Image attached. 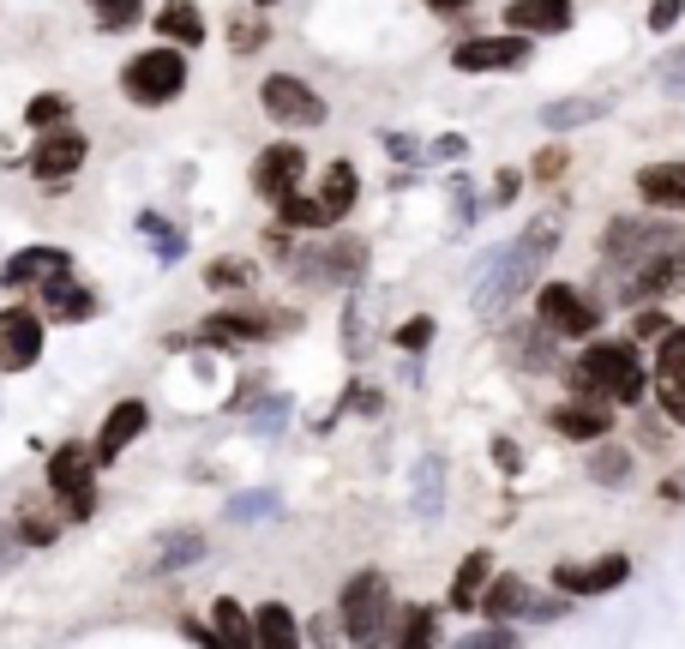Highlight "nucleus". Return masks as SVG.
<instances>
[{
    "label": "nucleus",
    "instance_id": "obj_1",
    "mask_svg": "<svg viewBox=\"0 0 685 649\" xmlns=\"http://www.w3.org/2000/svg\"><path fill=\"white\" fill-rule=\"evenodd\" d=\"M602 264L625 301H662L685 289V229L667 217H619L607 223Z\"/></svg>",
    "mask_w": 685,
    "mask_h": 649
},
{
    "label": "nucleus",
    "instance_id": "obj_2",
    "mask_svg": "<svg viewBox=\"0 0 685 649\" xmlns=\"http://www.w3.org/2000/svg\"><path fill=\"white\" fill-rule=\"evenodd\" d=\"M559 247V217H535V223L517 234L512 247H499V259L482 271V283H475V313H505V307L517 301V294H529L535 283H542L547 259H554Z\"/></svg>",
    "mask_w": 685,
    "mask_h": 649
},
{
    "label": "nucleus",
    "instance_id": "obj_3",
    "mask_svg": "<svg viewBox=\"0 0 685 649\" xmlns=\"http://www.w3.org/2000/svg\"><path fill=\"white\" fill-rule=\"evenodd\" d=\"M337 619H343L349 649H385L391 619H397V601H391L385 571H355V578L343 583V596H337Z\"/></svg>",
    "mask_w": 685,
    "mask_h": 649
},
{
    "label": "nucleus",
    "instance_id": "obj_4",
    "mask_svg": "<svg viewBox=\"0 0 685 649\" xmlns=\"http://www.w3.org/2000/svg\"><path fill=\"white\" fill-rule=\"evenodd\" d=\"M577 397H607V403H644V361L632 343H595L584 349L572 373Z\"/></svg>",
    "mask_w": 685,
    "mask_h": 649
},
{
    "label": "nucleus",
    "instance_id": "obj_5",
    "mask_svg": "<svg viewBox=\"0 0 685 649\" xmlns=\"http://www.w3.org/2000/svg\"><path fill=\"white\" fill-rule=\"evenodd\" d=\"M121 91L139 102V109H162V102H175L187 91V54L175 49V42L132 54V61L121 67Z\"/></svg>",
    "mask_w": 685,
    "mask_h": 649
},
{
    "label": "nucleus",
    "instance_id": "obj_6",
    "mask_svg": "<svg viewBox=\"0 0 685 649\" xmlns=\"http://www.w3.org/2000/svg\"><path fill=\"white\" fill-rule=\"evenodd\" d=\"M49 493L67 499V518L97 511V451L91 446H54L49 451Z\"/></svg>",
    "mask_w": 685,
    "mask_h": 649
},
{
    "label": "nucleus",
    "instance_id": "obj_7",
    "mask_svg": "<svg viewBox=\"0 0 685 649\" xmlns=\"http://www.w3.org/2000/svg\"><path fill=\"white\" fill-rule=\"evenodd\" d=\"M259 109L271 114L277 127H325V97L312 91L307 79H295V72H271V79L259 84Z\"/></svg>",
    "mask_w": 685,
    "mask_h": 649
},
{
    "label": "nucleus",
    "instance_id": "obj_8",
    "mask_svg": "<svg viewBox=\"0 0 685 649\" xmlns=\"http://www.w3.org/2000/svg\"><path fill=\"white\" fill-rule=\"evenodd\" d=\"M535 319H542L554 337H595L602 301H589V294L572 289V283H547L542 294H535Z\"/></svg>",
    "mask_w": 685,
    "mask_h": 649
},
{
    "label": "nucleus",
    "instance_id": "obj_9",
    "mask_svg": "<svg viewBox=\"0 0 685 649\" xmlns=\"http://www.w3.org/2000/svg\"><path fill=\"white\" fill-rule=\"evenodd\" d=\"M42 361V313L31 301L0 307V373H31Z\"/></svg>",
    "mask_w": 685,
    "mask_h": 649
},
{
    "label": "nucleus",
    "instance_id": "obj_10",
    "mask_svg": "<svg viewBox=\"0 0 685 649\" xmlns=\"http://www.w3.org/2000/svg\"><path fill=\"white\" fill-rule=\"evenodd\" d=\"M535 61V42L505 31V37H469L451 49V67L457 72H524Z\"/></svg>",
    "mask_w": 685,
    "mask_h": 649
},
{
    "label": "nucleus",
    "instance_id": "obj_11",
    "mask_svg": "<svg viewBox=\"0 0 685 649\" xmlns=\"http://www.w3.org/2000/svg\"><path fill=\"white\" fill-rule=\"evenodd\" d=\"M655 403L674 427H685V324H667L655 343Z\"/></svg>",
    "mask_w": 685,
    "mask_h": 649
},
{
    "label": "nucleus",
    "instance_id": "obj_12",
    "mask_svg": "<svg viewBox=\"0 0 685 649\" xmlns=\"http://www.w3.org/2000/svg\"><path fill=\"white\" fill-rule=\"evenodd\" d=\"M301 174H307V151H301V144H289V139H282V144H265L259 162H252V187H259L271 204L289 199L295 187H301Z\"/></svg>",
    "mask_w": 685,
    "mask_h": 649
},
{
    "label": "nucleus",
    "instance_id": "obj_13",
    "mask_svg": "<svg viewBox=\"0 0 685 649\" xmlns=\"http://www.w3.org/2000/svg\"><path fill=\"white\" fill-rule=\"evenodd\" d=\"M289 313H252V307H222V313L205 319V337L211 343H259V337H277L289 331Z\"/></svg>",
    "mask_w": 685,
    "mask_h": 649
},
{
    "label": "nucleus",
    "instance_id": "obj_14",
    "mask_svg": "<svg viewBox=\"0 0 685 649\" xmlns=\"http://www.w3.org/2000/svg\"><path fill=\"white\" fill-rule=\"evenodd\" d=\"M187 638L199 649H259V638H252V613L241 608V601H229V596L211 608V631L187 619Z\"/></svg>",
    "mask_w": 685,
    "mask_h": 649
},
{
    "label": "nucleus",
    "instance_id": "obj_15",
    "mask_svg": "<svg viewBox=\"0 0 685 649\" xmlns=\"http://www.w3.org/2000/svg\"><path fill=\"white\" fill-rule=\"evenodd\" d=\"M572 24H577L572 0H512L505 7V31H517V37H559Z\"/></svg>",
    "mask_w": 685,
    "mask_h": 649
},
{
    "label": "nucleus",
    "instance_id": "obj_16",
    "mask_svg": "<svg viewBox=\"0 0 685 649\" xmlns=\"http://www.w3.org/2000/svg\"><path fill=\"white\" fill-rule=\"evenodd\" d=\"M625 578H632V559L607 553V559H595V566H559L554 589H565V596H607V589H619Z\"/></svg>",
    "mask_w": 685,
    "mask_h": 649
},
{
    "label": "nucleus",
    "instance_id": "obj_17",
    "mask_svg": "<svg viewBox=\"0 0 685 649\" xmlns=\"http://www.w3.org/2000/svg\"><path fill=\"white\" fill-rule=\"evenodd\" d=\"M85 157H91L85 132H72V127L67 132H42V144L31 151V174H37V181H67Z\"/></svg>",
    "mask_w": 685,
    "mask_h": 649
},
{
    "label": "nucleus",
    "instance_id": "obj_18",
    "mask_svg": "<svg viewBox=\"0 0 685 649\" xmlns=\"http://www.w3.org/2000/svg\"><path fill=\"white\" fill-rule=\"evenodd\" d=\"M547 427L565 439H607V427H614V403H595V397H577V403H554L547 409Z\"/></svg>",
    "mask_w": 685,
    "mask_h": 649
},
{
    "label": "nucleus",
    "instance_id": "obj_19",
    "mask_svg": "<svg viewBox=\"0 0 685 649\" xmlns=\"http://www.w3.org/2000/svg\"><path fill=\"white\" fill-rule=\"evenodd\" d=\"M145 427H151V409L139 403V397H127V403H115L109 409V421H102V433H97V463H115V457H121L132 439L145 433Z\"/></svg>",
    "mask_w": 685,
    "mask_h": 649
},
{
    "label": "nucleus",
    "instance_id": "obj_20",
    "mask_svg": "<svg viewBox=\"0 0 685 649\" xmlns=\"http://www.w3.org/2000/svg\"><path fill=\"white\" fill-rule=\"evenodd\" d=\"M61 271H72V253L67 247H24L19 259L0 271V283L7 289H24V283H49V277H61Z\"/></svg>",
    "mask_w": 685,
    "mask_h": 649
},
{
    "label": "nucleus",
    "instance_id": "obj_21",
    "mask_svg": "<svg viewBox=\"0 0 685 649\" xmlns=\"http://www.w3.org/2000/svg\"><path fill=\"white\" fill-rule=\"evenodd\" d=\"M637 193H644L655 211L685 217V162H649V169H637Z\"/></svg>",
    "mask_w": 685,
    "mask_h": 649
},
{
    "label": "nucleus",
    "instance_id": "obj_22",
    "mask_svg": "<svg viewBox=\"0 0 685 649\" xmlns=\"http://www.w3.org/2000/svg\"><path fill=\"white\" fill-rule=\"evenodd\" d=\"M301 271L319 277V283H355V277L367 271V247L361 241H331V247H319V259H307Z\"/></svg>",
    "mask_w": 685,
    "mask_h": 649
},
{
    "label": "nucleus",
    "instance_id": "obj_23",
    "mask_svg": "<svg viewBox=\"0 0 685 649\" xmlns=\"http://www.w3.org/2000/svg\"><path fill=\"white\" fill-rule=\"evenodd\" d=\"M325 204V223H343V217L355 211V199H361V174H355V162H331V169H325V181H319V193H312Z\"/></svg>",
    "mask_w": 685,
    "mask_h": 649
},
{
    "label": "nucleus",
    "instance_id": "obj_24",
    "mask_svg": "<svg viewBox=\"0 0 685 649\" xmlns=\"http://www.w3.org/2000/svg\"><path fill=\"white\" fill-rule=\"evenodd\" d=\"M529 596H535V589L517 578V571H499V578H487V589H482V601H475V608H487L505 626V619L529 613Z\"/></svg>",
    "mask_w": 685,
    "mask_h": 649
},
{
    "label": "nucleus",
    "instance_id": "obj_25",
    "mask_svg": "<svg viewBox=\"0 0 685 649\" xmlns=\"http://www.w3.org/2000/svg\"><path fill=\"white\" fill-rule=\"evenodd\" d=\"M37 301L49 307L54 319H91V313H97V294L79 289V283H67V271L49 277V283H37Z\"/></svg>",
    "mask_w": 685,
    "mask_h": 649
},
{
    "label": "nucleus",
    "instance_id": "obj_26",
    "mask_svg": "<svg viewBox=\"0 0 685 649\" xmlns=\"http://www.w3.org/2000/svg\"><path fill=\"white\" fill-rule=\"evenodd\" d=\"M252 638H259V649H301V626H295V613L282 601H265L252 613Z\"/></svg>",
    "mask_w": 685,
    "mask_h": 649
},
{
    "label": "nucleus",
    "instance_id": "obj_27",
    "mask_svg": "<svg viewBox=\"0 0 685 649\" xmlns=\"http://www.w3.org/2000/svg\"><path fill=\"white\" fill-rule=\"evenodd\" d=\"M602 114H607V97H559V102H547V109H542V127L547 132H572V127L602 121Z\"/></svg>",
    "mask_w": 685,
    "mask_h": 649
},
{
    "label": "nucleus",
    "instance_id": "obj_28",
    "mask_svg": "<svg viewBox=\"0 0 685 649\" xmlns=\"http://www.w3.org/2000/svg\"><path fill=\"white\" fill-rule=\"evenodd\" d=\"M157 31L169 37V42H187V49H199V42H205V19H199V7H192V0H162Z\"/></svg>",
    "mask_w": 685,
    "mask_h": 649
},
{
    "label": "nucleus",
    "instance_id": "obj_29",
    "mask_svg": "<svg viewBox=\"0 0 685 649\" xmlns=\"http://www.w3.org/2000/svg\"><path fill=\"white\" fill-rule=\"evenodd\" d=\"M487 578H494V553H469L464 566H457V578H451V608H475L482 601V589H487Z\"/></svg>",
    "mask_w": 685,
    "mask_h": 649
},
{
    "label": "nucleus",
    "instance_id": "obj_30",
    "mask_svg": "<svg viewBox=\"0 0 685 649\" xmlns=\"http://www.w3.org/2000/svg\"><path fill=\"white\" fill-rule=\"evenodd\" d=\"M439 493H445V463L439 457H421V469H415V511L439 518Z\"/></svg>",
    "mask_w": 685,
    "mask_h": 649
},
{
    "label": "nucleus",
    "instance_id": "obj_31",
    "mask_svg": "<svg viewBox=\"0 0 685 649\" xmlns=\"http://www.w3.org/2000/svg\"><path fill=\"white\" fill-rule=\"evenodd\" d=\"M192 559H205V536H192V529H187V536H169V541H162L157 559H151V571L162 578V571H181V566H192Z\"/></svg>",
    "mask_w": 685,
    "mask_h": 649
},
{
    "label": "nucleus",
    "instance_id": "obj_32",
    "mask_svg": "<svg viewBox=\"0 0 685 649\" xmlns=\"http://www.w3.org/2000/svg\"><path fill=\"white\" fill-rule=\"evenodd\" d=\"M397 649H439V619H434V608H409V613H404Z\"/></svg>",
    "mask_w": 685,
    "mask_h": 649
},
{
    "label": "nucleus",
    "instance_id": "obj_33",
    "mask_svg": "<svg viewBox=\"0 0 685 649\" xmlns=\"http://www.w3.org/2000/svg\"><path fill=\"white\" fill-rule=\"evenodd\" d=\"M277 217H282V229H331V223H325V204L319 199H301V193L277 199Z\"/></svg>",
    "mask_w": 685,
    "mask_h": 649
},
{
    "label": "nucleus",
    "instance_id": "obj_34",
    "mask_svg": "<svg viewBox=\"0 0 685 649\" xmlns=\"http://www.w3.org/2000/svg\"><path fill=\"white\" fill-rule=\"evenodd\" d=\"M595 481L602 487H625V476H632V451L625 446H595Z\"/></svg>",
    "mask_w": 685,
    "mask_h": 649
},
{
    "label": "nucleus",
    "instance_id": "obj_35",
    "mask_svg": "<svg viewBox=\"0 0 685 649\" xmlns=\"http://www.w3.org/2000/svg\"><path fill=\"white\" fill-rule=\"evenodd\" d=\"M72 114V97H61V91H42V97H31V109H24V121H31L37 132L42 127H61Z\"/></svg>",
    "mask_w": 685,
    "mask_h": 649
},
{
    "label": "nucleus",
    "instance_id": "obj_36",
    "mask_svg": "<svg viewBox=\"0 0 685 649\" xmlns=\"http://www.w3.org/2000/svg\"><path fill=\"white\" fill-rule=\"evenodd\" d=\"M91 12L102 19V31H127V24H139V0H91Z\"/></svg>",
    "mask_w": 685,
    "mask_h": 649
},
{
    "label": "nucleus",
    "instance_id": "obj_37",
    "mask_svg": "<svg viewBox=\"0 0 685 649\" xmlns=\"http://www.w3.org/2000/svg\"><path fill=\"white\" fill-rule=\"evenodd\" d=\"M265 37H271V31H265V19H259V12H241V19L229 24V42H235V54H252V49H265Z\"/></svg>",
    "mask_w": 685,
    "mask_h": 649
},
{
    "label": "nucleus",
    "instance_id": "obj_38",
    "mask_svg": "<svg viewBox=\"0 0 685 649\" xmlns=\"http://www.w3.org/2000/svg\"><path fill=\"white\" fill-rule=\"evenodd\" d=\"M139 229H145V234H157V259H162V264L181 259V247H187V241H181V234H175L169 223H162V217H139Z\"/></svg>",
    "mask_w": 685,
    "mask_h": 649
},
{
    "label": "nucleus",
    "instance_id": "obj_39",
    "mask_svg": "<svg viewBox=\"0 0 685 649\" xmlns=\"http://www.w3.org/2000/svg\"><path fill=\"white\" fill-rule=\"evenodd\" d=\"M205 283H211V289H241V283H252V264L222 259V264H211V271H205Z\"/></svg>",
    "mask_w": 685,
    "mask_h": 649
},
{
    "label": "nucleus",
    "instance_id": "obj_40",
    "mask_svg": "<svg viewBox=\"0 0 685 649\" xmlns=\"http://www.w3.org/2000/svg\"><path fill=\"white\" fill-rule=\"evenodd\" d=\"M565 162H572V151H559V144H542V151H535V162H529V174H535V181H559Z\"/></svg>",
    "mask_w": 685,
    "mask_h": 649
},
{
    "label": "nucleus",
    "instance_id": "obj_41",
    "mask_svg": "<svg viewBox=\"0 0 685 649\" xmlns=\"http://www.w3.org/2000/svg\"><path fill=\"white\" fill-rule=\"evenodd\" d=\"M451 649H517L512 626H487V631H469V638H457Z\"/></svg>",
    "mask_w": 685,
    "mask_h": 649
},
{
    "label": "nucleus",
    "instance_id": "obj_42",
    "mask_svg": "<svg viewBox=\"0 0 685 649\" xmlns=\"http://www.w3.org/2000/svg\"><path fill=\"white\" fill-rule=\"evenodd\" d=\"M427 343H434V319H409L404 331H397V349H409V356H421Z\"/></svg>",
    "mask_w": 685,
    "mask_h": 649
},
{
    "label": "nucleus",
    "instance_id": "obj_43",
    "mask_svg": "<svg viewBox=\"0 0 685 649\" xmlns=\"http://www.w3.org/2000/svg\"><path fill=\"white\" fill-rule=\"evenodd\" d=\"M685 19V0H649V31H674Z\"/></svg>",
    "mask_w": 685,
    "mask_h": 649
},
{
    "label": "nucleus",
    "instance_id": "obj_44",
    "mask_svg": "<svg viewBox=\"0 0 685 649\" xmlns=\"http://www.w3.org/2000/svg\"><path fill=\"white\" fill-rule=\"evenodd\" d=\"M655 79H662V91H667V97H679V102H685V54H667Z\"/></svg>",
    "mask_w": 685,
    "mask_h": 649
},
{
    "label": "nucleus",
    "instance_id": "obj_45",
    "mask_svg": "<svg viewBox=\"0 0 685 649\" xmlns=\"http://www.w3.org/2000/svg\"><path fill=\"white\" fill-rule=\"evenodd\" d=\"M464 151H469V144L451 132V139H434V144H427V157H421V162H451V157H464Z\"/></svg>",
    "mask_w": 685,
    "mask_h": 649
},
{
    "label": "nucleus",
    "instance_id": "obj_46",
    "mask_svg": "<svg viewBox=\"0 0 685 649\" xmlns=\"http://www.w3.org/2000/svg\"><path fill=\"white\" fill-rule=\"evenodd\" d=\"M385 151H397L404 162H421V139H409V132H385Z\"/></svg>",
    "mask_w": 685,
    "mask_h": 649
},
{
    "label": "nucleus",
    "instance_id": "obj_47",
    "mask_svg": "<svg viewBox=\"0 0 685 649\" xmlns=\"http://www.w3.org/2000/svg\"><path fill=\"white\" fill-rule=\"evenodd\" d=\"M517 187H524V174H517V169H499V181H494V204H512V199H517Z\"/></svg>",
    "mask_w": 685,
    "mask_h": 649
},
{
    "label": "nucleus",
    "instance_id": "obj_48",
    "mask_svg": "<svg viewBox=\"0 0 685 649\" xmlns=\"http://www.w3.org/2000/svg\"><path fill=\"white\" fill-rule=\"evenodd\" d=\"M494 463L505 469V476H517V469H524V457H517L512 439H494Z\"/></svg>",
    "mask_w": 685,
    "mask_h": 649
},
{
    "label": "nucleus",
    "instance_id": "obj_49",
    "mask_svg": "<svg viewBox=\"0 0 685 649\" xmlns=\"http://www.w3.org/2000/svg\"><path fill=\"white\" fill-rule=\"evenodd\" d=\"M271 506H277V499H265V493H259V499H241V506H229V511H235V518H265Z\"/></svg>",
    "mask_w": 685,
    "mask_h": 649
},
{
    "label": "nucleus",
    "instance_id": "obj_50",
    "mask_svg": "<svg viewBox=\"0 0 685 649\" xmlns=\"http://www.w3.org/2000/svg\"><path fill=\"white\" fill-rule=\"evenodd\" d=\"M427 12H439V19H464L469 0H427Z\"/></svg>",
    "mask_w": 685,
    "mask_h": 649
},
{
    "label": "nucleus",
    "instance_id": "obj_51",
    "mask_svg": "<svg viewBox=\"0 0 685 649\" xmlns=\"http://www.w3.org/2000/svg\"><path fill=\"white\" fill-rule=\"evenodd\" d=\"M667 324H662V313H637V337H662Z\"/></svg>",
    "mask_w": 685,
    "mask_h": 649
},
{
    "label": "nucleus",
    "instance_id": "obj_52",
    "mask_svg": "<svg viewBox=\"0 0 685 649\" xmlns=\"http://www.w3.org/2000/svg\"><path fill=\"white\" fill-rule=\"evenodd\" d=\"M252 7H259V12H265V7H277V0H252Z\"/></svg>",
    "mask_w": 685,
    "mask_h": 649
}]
</instances>
